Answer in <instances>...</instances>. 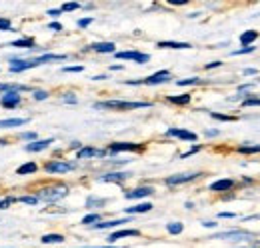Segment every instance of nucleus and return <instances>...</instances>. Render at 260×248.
I'll use <instances>...</instances> for the list:
<instances>
[{
	"instance_id": "nucleus-1",
	"label": "nucleus",
	"mask_w": 260,
	"mask_h": 248,
	"mask_svg": "<svg viewBox=\"0 0 260 248\" xmlns=\"http://www.w3.org/2000/svg\"><path fill=\"white\" fill-rule=\"evenodd\" d=\"M32 194L38 198V202H46V204H56L60 200H64L66 196L70 194V188L62 182L58 184H46L40 186L38 190H32Z\"/></svg>"
},
{
	"instance_id": "nucleus-2",
	"label": "nucleus",
	"mask_w": 260,
	"mask_h": 248,
	"mask_svg": "<svg viewBox=\"0 0 260 248\" xmlns=\"http://www.w3.org/2000/svg\"><path fill=\"white\" fill-rule=\"evenodd\" d=\"M152 102L146 100H120V98H110V100H100L94 104V108L104 110H138V108H150Z\"/></svg>"
},
{
	"instance_id": "nucleus-3",
	"label": "nucleus",
	"mask_w": 260,
	"mask_h": 248,
	"mask_svg": "<svg viewBox=\"0 0 260 248\" xmlns=\"http://www.w3.org/2000/svg\"><path fill=\"white\" fill-rule=\"evenodd\" d=\"M170 78H172L170 70H158V72H154V74H150L146 78H140V80H124V84H128V86H140V84H144V86H158V84L170 82Z\"/></svg>"
},
{
	"instance_id": "nucleus-4",
	"label": "nucleus",
	"mask_w": 260,
	"mask_h": 248,
	"mask_svg": "<svg viewBox=\"0 0 260 248\" xmlns=\"http://www.w3.org/2000/svg\"><path fill=\"white\" fill-rule=\"evenodd\" d=\"M42 170H44L46 174H66V172L76 170V162L60 160V158H52V160H48V162L42 166Z\"/></svg>"
},
{
	"instance_id": "nucleus-5",
	"label": "nucleus",
	"mask_w": 260,
	"mask_h": 248,
	"mask_svg": "<svg viewBox=\"0 0 260 248\" xmlns=\"http://www.w3.org/2000/svg\"><path fill=\"white\" fill-rule=\"evenodd\" d=\"M36 66H40L38 56H34V58H12L10 64H8V72H12V74H20V72H26V70L36 68Z\"/></svg>"
},
{
	"instance_id": "nucleus-6",
	"label": "nucleus",
	"mask_w": 260,
	"mask_h": 248,
	"mask_svg": "<svg viewBox=\"0 0 260 248\" xmlns=\"http://www.w3.org/2000/svg\"><path fill=\"white\" fill-rule=\"evenodd\" d=\"M144 144L142 142H112L106 146L108 154H118V152H142Z\"/></svg>"
},
{
	"instance_id": "nucleus-7",
	"label": "nucleus",
	"mask_w": 260,
	"mask_h": 248,
	"mask_svg": "<svg viewBox=\"0 0 260 248\" xmlns=\"http://www.w3.org/2000/svg\"><path fill=\"white\" fill-rule=\"evenodd\" d=\"M202 174L200 172H178V174H170L164 178V184L166 186H180V184H188L196 178H200Z\"/></svg>"
},
{
	"instance_id": "nucleus-8",
	"label": "nucleus",
	"mask_w": 260,
	"mask_h": 248,
	"mask_svg": "<svg viewBox=\"0 0 260 248\" xmlns=\"http://www.w3.org/2000/svg\"><path fill=\"white\" fill-rule=\"evenodd\" d=\"M164 136L168 138H178V140H184V142H190V144H196L198 142V134L192 132V130H186V128H168L164 132Z\"/></svg>"
},
{
	"instance_id": "nucleus-9",
	"label": "nucleus",
	"mask_w": 260,
	"mask_h": 248,
	"mask_svg": "<svg viewBox=\"0 0 260 248\" xmlns=\"http://www.w3.org/2000/svg\"><path fill=\"white\" fill-rule=\"evenodd\" d=\"M114 58L118 60H132L136 64H146L150 62V54L140 52V50H122V52H114Z\"/></svg>"
},
{
	"instance_id": "nucleus-10",
	"label": "nucleus",
	"mask_w": 260,
	"mask_h": 248,
	"mask_svg": "<svg viewBox=\"0 0 260 248\" xmlns=\"http://www.w3.org/2000/svg\"><path fill=\"white\" fill-rule=\"evenodd\" d=\"M22 104V94L20 92H14V90H10V92H2L0 94V106L2 108H16V106H20Z\"/></svg>"
},
{
	"instance_id": "nucleus-11",
	"label": "nucleus",
	"mask_w": 260,
	"mask_h": 248,
	"mask_svg": "<svg viewBox=\"0 0 260 248\" xmlns=\"http://www.w3.org/2000/svg\"><path fill=\"white\" fill-rule=\"evenodd\" d=\"M130 178V172H106V174H100L98 176V182H108V184H122Z\"/></svg>"
},
{
	"instance_id": "nucleus-12",
	"label": "nucleus",
	"mask_w": 260,
	"mask_h": 248,
	"mask_svg": "<svg viewBox=\"0 0 260 248\" xmlns=\"http://www.w3.org/2000/svg\"><path fill=\"white\" fill-rule=\"evenodd\" d=\"M152 194H154L152 186H138V188H132L128 192H124V198L126 200H142V198H148Z\"/></svg>"
},
{
	"instance_id": "nucleus-13",
	"label": "nucleus",
	"mask_w": 260,
	"mask_h": 248,
	"mask_svg": "<svg viewBox=\"0 0 260 248\" xmlns=\"http://www.w3.org/2000/svg\"><path fill=\"white\" fill-rule=\"evenodd\" d=\"M108 154L106 150H100L94 146H82L80 150H76V160H90V158H104Z\"/></svg>"
},
{
	"instance_id": "nucleus-14",
	"label": "nucleus",
	"mask_w": 260,
	"mask_h": 248,
	"mask_svg": "<svg viewBox=\"0 0 260 248\" xmlns=\"http://www.w3.org/2000/svg\"><path fill=\"white\" fill-rule=\"evenodd\" d=\"M130 236H140V230H138V228H120V230H116V232H110V236H108L106 240H108V244L112 246V244L118 242L120 238H130Z\"/></svg>"
},
{
	"instance_id": "nucleus-15",
	"label": "nucleus",
	"mask_w": 260,
	"mask_h": 248,
	"mask_svg": "<svg viewBox=\"0 0 260 248\" xmlns=\"http://www.w3.org/2000/svg\"><path fill=\"white\" fill-rule=\"evenodd\" d=\"M52 142H54V138H38V140H34V142H28V144L24 146V150H26L28 154L42 152V150L50 148V146H52Z\"/></svg>"
},
{
	"instance_id": "nucleus-16",
	"label": "nucleus",
	"mask_w": 260,
	"mask_h": 248,
	"mask_svg": "<svg viewBox=\"0 0 260 248\" xmlns=\"http://www.w3.org/2000/svg\"><path fill=\"white\" fill-rule=\"evenodd\" d=\"M6 46H10V48H18V50H32V48H36V40H34L32 36H22V38L12 40V42L6 44Z\"/></svg>"
},
{
	"instance_id": "nucleus-17",
	"label": "nucleus",
	"mask_w": 260,
	"mask_h": 248,
	"mask_svg": "<svg viewBox=\"0 0 260 248\" xmlns=\"http://www.w3.org/2000/svg\"><path fill=\"white\" fill-rule=\"evenodd\" d=\"M126 222H132V220L130 218H112V220H106V222H96L92 228L94 230H110V228H120Z\"/></svg>"
},
{
	"instance_id": "nucleus-18",
	"label": "nucleus",
	"mask_w": 260,
	"mask_h": 248,
	"mask_svg": "<svg viewBox=\"0 0 260 248\" xmlns=\"http://www.w3.org/2000/svg\"><path fill=\"white\" fill-rule=\"evenodd\" d=\"M232 188H234V180L232 178H220V180H214L212 184L208 186V190L214 192V194H222V192H228Z\"/></svg>"
},
{
	"instance_id": "nucleus-19",
	"label": "nucleus",
	"mask_w": 260,
	"mask_h": 248,
	"mask_svg": "<svg viewBox=\"0 0 260 248\" xmlns=\"http://www.w3.org/2000/svg\"><path fill=\"white\" fill-rule=\"evenodd\" d=\"M30 124L28 116H18V118H2L0 120V130H10V128H18V126H26Z\"/></svg>"
},
{
	"instance_id": "nucleus-20",
	"label": "nucleus",
	"mask_w": 260,
	"mask_h": 248,
	"mask_svg": "<svg viewBox=\"0 0 260 248\" xmlns=\"http://www.w3.org/2000/svg\"><path fill=\"white\" fill-rule=\"evenodd\" d=\"M88 50L96 52V54H114L116 52V44L114 42H94L88 46Z\"/></svg>"
},
{
	"instance_id": "nucleus-21",
	"label": "nucleus",
	"mask_w": 260,
	"mask_h": 248,
	"mask_svg": "<svg viewBox=\"0 0 260 248\" xmlns=\"http://www.w3.org/2000/svg\"><path fill=\"white\" fill-rule=\"evenodd\" d=\"M156 46L158 48H170V50H188V48H192L190 42H178V40H160V42H156Z\"/></svg>"
},
{
	"instance_id": "nucleus-22",
	"label": "nucleus",
	"mask_w": 260,
	"mask_h": 248,
	"mask_svg": "<svg viewBox=\"0 0 260 248\" xmlns=\"http://www.w3.org/2000/svg\"><path fill=\"white\" fill-rule=\"evenodd\" d=\"M154 208V204L152 202H140V204H136V206H126L124 208V212L126 214H146V212H150Z\"/></svg>"
},
{
	"instance_id": "nucleus-23",
	"label": "nucleus",
	"mask_w": 260,
	"mask_h": 248,
	"mask_svg": "<svg viewBox=\"0 0 260 248\" xmlns=\"http://www.w3.org/2000/svg\"><path fill=\"white\" fill-rule=\"evenodd\" d=\"M166 102L176 104V106H186L192 102V94H170L166 96Z\"/></svg>"
},
{
	"instance_id": "nucleus-24",
	"label": "nucleus",
	"mask_w": 260,
	"mask_h": 248,
	"mask_svg": "<svg viewBox=\"0 0 260 248\" xmlns=\"http://www.w3.org/2000/svg\"><path fill=\"white\" fill-rule=\"evenodd\" d=\"M258 36H260V32L258 30H246V32H242L240 34V44L242 46H254V42L258 40Z\"/></svg>"
},
{
	"instance_id": "nucleus-25",
	"label": "nucleus",
	"mask_w": 260,
	"mask_h": 248,
	"mask_svg": "<svg viewBox=\"0 0 260 248\" xmlns=\"http://www.w3.org/2000/svg\"><path fill=\"white\" fill-rule=\"evenodd\" d=\"M64 240V234H60V232H50V234H42L40 236L42 244H62Z\"/></svg>"
},
{
	"instance_id": "nucleus-26",
	"label": "nucleus",
	"mask_w": 260,
	"mask_h": 248,
	"mask_svg": "<svg viewBox=\"0 0 260 248\" xmlns=\"http://www.w3.org/2000/svg\"><path fill=\"white\" fill-rule=\"evenodd\" d=\"M38 172V164L36 162H24V164H20L18 168H16V174L18 176H28V174H36Z\"/></svg>"
},
{
	"instance_id": "nucleus-27",
	"label": "nucleus",
	"mask_w": 260,
	"mask_h": 248,
	"mask_svg": "<svg viewBox=\"0 0 260 248\" xmlns=\"http://www.w3.org/2000/svg\"><path fill=\"white\" fill-rule=\"evenodd\" d=\"M236 152L238 154H260V144H240L236 146Z\"/></svg>"
},
{
	"instance_id": "nucleus-28",
	"label": "nucleus",
	"mask_w": 260,
	"mask_h": 248,
	"mask_svg": "<svg viewBox=\"0 0 260 248\" xmlns=\"http://www.w3.org/2000/svg\"><path fill=\"white\" fill-rule=\"evenodd\" d=\"M166 232H168V234H172V236H178V234H182V232H184V224H182V222H178V220L168 222V224H166Z\"/></svg>"
},
{
	"instance_id": "nucleus-29",
	"label": "nucleus",
	"mask_w": 260,
	"mask_h": 248,
	"mask_svg": "<svg viewBox=\"0 0 260 248\" xmlns=\"http://www.w3.org/2000/svg\"><path fill=\"white\" fill-rule=\"evenodd\" d=\"M106 204V198H98V196H88L86 198V208H98V206H104Z\"/></svg>"
},
{
	"instance_id": "nucleus-30",
	"label": "nucleus",
	"mask_w": 260,
	"mask_h": 248,
	"mask_svg": "<svg viewBox=\"0 0 260 248\" xmlns=\"http://www.w3.org/2000/svg\"><path fill=\"white\" fill-rule=\"evenodd\" d=\"M96 222H100V214L98 212H90V214H86L80 220V224H84V226H94Z\"/></svg>"
},
{
	"instance_id": "nucleus-31",
	"label": "nucleus",
	"mask_w": 260,
	"mask_h": 248,
	"mask_svg": "<svg viewBox=\"0 0 260 248\" xmlns=\"http://www.w3.org/2000/svg\"><path fill=\"white\" fill-rule=\"evenodd\" d=\"M16 200H18V202H22V204H28V206H36V204H38V198H36L34 194H22V196H16Z\"/></svg>"
},
{
	"instance_id": "nucleus-32",
	"label": "nucleus",
	"mask_w": 260,
	"mask_h": 248,
	"mask_svg": "<svg viewBox=\"0 0 260 248\" xmlns=\"http://www.w3.org/2000/svg\"><path fill=\"white\" fill-rule=\"evenodd\" d=\"M210 114V118H214V120H220V122H234L236 120V116H230V114H220V112H208Z\"/></svg>"
},
{
	"instance_id": "nucleus-33",
	"label": "nucleus",
	"mask_w": 260,
	"mask_h": 248,
	"mask_svg": "<svg viewBox=\"0 0 260 248\" xmlns=\"http://www.w3.org/2000/svg\"><path fill=\"white\" fill-rule=\"evenodd\" d=\"M202 80L198 78V76H190V78H182V80H176V84L178 86H196V84H200Z\"/></svg>"
},
{
	"instance_id": "nucleus-34",
	"label": "nucleus",
	"mask_w": 260,
	"mask_h": 248,
	"mask_svg": "<svg viewBox=\"0 0 260 248\" xmlns=\"http://www.w3.org/2000/svg\"><path fill=\"white\" fill-rule=\"evenodd\" d=\"M254 50H256V46H242L238 50H232L230 56H244V54H252Z\"/></svg>"
},
{
	"instance_id": "nucleus-35",
	"label": "nucleus",
	"mask_w": 260,
	"mask_h": 248,
	"mask_svg": "<svg viewBox=\"0 0 260 248\" xmlns=\"http://www.w3.org/2000/svg\"><path fill=\"white\" fill-rule=\"evenodd\" d=\"M82 4H78V2H64L62 6H60V10L62 12H74V10H78Z\"/></svg>"
},
{
	"instance_id": "nucleus-36",
	"label": "nucleus",
	"mask_w": 260,
	"mask_h": 248,
	"mask_svg": "<svg viewBox=\"0 0 260 248\" xmlns=\"http://www.w3.org/2000/svg\"><path fill=\"white\" fill-rule=\"evenodd\" d=\"M12 22L8 20V18H4V16H0V32H12Z\"/></svg>"
},
{
	"instance_id": "nucleus-37",
	"label": "nucleus",
	"mask_w": 260,
	"mask_h": 248,
	"mask_svg": "<svg viewBox=\"0 0 260 248\" xmlns=\"http://www.w3.org/2000/svg\"><path fill=\"white\" fill-rule=\"evenodd\" d=\"M60 100H62L64 104H76V102H78V98L74 96V92H62Z\"/></svg>"
},
{
	"instance_id": "nucleus-38",
	"label": "nucleus",
	"mask_w": 260,
	"mask_h": 248,
	"mask_svg": "<svg viewBox=\"0 0 260 248\" xmlns=\"http://www.w3.org/2000/svg\"><path fill=\"white\" fill-rule=\"evenodd\" d=\"M12 202H16V198H12V196L0 198V210H6V208H10V206H12Z\"/></svg>"
},
{
	"instance_id": "nucleus-39",
	"label": "nucleus",
	"mask_w": 260,
	"mask_h": 248,
	"mask_svg": "<svg viewBox=\"0 0 260 248\" xmlns=\"http://www.w3.org/2000/svg\"><path fill=\"white\" fill-rule=\"evenodd\" d=\"M92 22H94V18H92V16H86V18H80V20L76 22V26H78V28H88Z\"/></svg>"
},
{
	"instance_id": "nucleus-40",
	"label": "nucleus",
	"mask_w": 260,
	"mask_h": 248,
	"mask_svg": "<svg viewBox=\"0 0 260 248\" xmlns=\"http://www.w3.org/2000/svg\"><path fill=\"white\" fill-rule=\"evenodd\" d=\"M242 106H244V108H246V106H260V98H256V96H250V98L242 100Z\"/></svg>"
},
{
	"instance_id": "nucleus-41",
	"label": "nucleus",
	"mask_w": 260,
	"mask_h": 248,
	"mask_svg": "<svg viewBox=\"0 0 260 248\" xmlns=\"http://www.w3.org/2000/svg\"><path fill=\"white\" fill-rule=\"evenodd\" d=\"M50 96L48 90H32V98L34 100H46Z\"/></svg>"
},
{
	"instance_id": "nucleus-42",
	"label": "nucleus",
	"mask_w": 260,
	"mask_h": 248,
	"mask_svg": "<svg viewBox=\"0 0 260 248\" xmlns=\"http://www.w3.org/2000/svg\"><path fill=\"white\" fill-rule=\"evenodd\" d=\"M62 72H84V66L82 64H72V66H64Z\"/></svg>"
},
{
	"instance_id": "nucleus-43",
	"label": "nucleus",
	"mask_w": 260,
	"mask_h": 248,
	"mask_svg": "<svg viewBox=\"0 0 260 248\" xmlns=\"http://www.w3.org/2000/svg\"><path fill=\"white\" fill-rule=\"evenodd\" d=\"M202 150V144H194L190 150H186V152H182L180 154V158H188V156H192V154H196V152H200Z\"/></svg>"
},
{
	"instance_id": "nucleus-44",
	"label": "nucleus",
	"mask_w": 260,
	"mask_h": 248,
	"mask_svg": "<svg viewBox=\"0 0 260 248\" xmlns=\"http://www.w3.org/2000/svg\"><path fill=\"white\" fill-rule=\"evenodd\" d=\"M22 140H24V142H34V140H38V132H22Z\"/></svg>"
},
{
	"instance_id": "nucleus-45",
	"label": "nucleus",
	"mask_w": 260,
	"mask_h": 248,
	"mask_svg": "<svg viewBox=\"0 0 260 248\" xmlns=\"http://www.w3.org/2000/svg\"><path fill=\"white\" fill-rule=\"evenodd\" d=\"M46 14H48L50 18H54V20H56V18H60V16H62V10H60V8H50V10H46Z\"/></svg>"
},
{
	"instance_id": "nucleus-46",
	"label": "nucleus",
	"mask_w": 260,
	"mask_h": 248,
	"mask_svg": "<svg viewBox=\"0 0 260 248\" xmlns=\"http://www.w3.org/2000/svg\"><path fill=\"white\" fill-rule=\"evenodd\" d=\"M48 30H52V32H62L64 30V26L58 22V20H54V22H50L48 24Z\"/></svg>"
},
{
	"instance_id": "nucleus-47",
	"label": "nucleus",
	"mask_w": 260,
	"mask_h": 248,
	"mask_svg": "<svg viewBox=\"0 0 260 248\" xmlns=\"http://www.w3.org/2000/svg\"><path fill=\"white\" fill-rule=\"evenodd\" d=\"M242 74H244V76H254V74H258V70H256V68H252V66H248V68H244V70H242Z\"/></svg>"
},
{
	"instance_id": "nucleus-48",
	"label": "nucleus",
	"mask_w": 260,
	"mask_h": 248,
	"mask_svg": "<svg viewBox=\"0 0 260 248\" xmlns=\"http://www.w3.org/2000/svg\"><path fill=\"white\" fill-rule=\"evenodd\" d=\"M220 134V130H216V128H210V130H204V136H208V138H214V136H218Z\"/></svg>"
},
{
	"instance_id": "nucleus-49",
	"label": "nucleus",
	"mask_w": 260,
	"mask_h": 248,
	"mask_svg": "<svg viewBox=\"0 0 260 248\" xmlns=\"http://www.w3.org/2000/svg\"><path fill=\"white\" fill-rule=\"evenodd\" d=\"M200 224H202L204 228H216V226H218V222H214V220H202Z\"/></svg>"
},
{
	"instance_id": "nucleus-50",
	"label": "nucleus",
	"mask_w": 260,
	"mask_h": 248,
	"mask_svg": "<svg viewBox=\"0 0 260 248\" xmlns=\"http://www.w3.org/2000/svg\"><path fill=\"white\" fill-rule=\"evenodd\" d=\"M218 66H222V60H214V62H208L204 68L206 70H212V68H218Z\"/></svg>"
},
{
	"instance_id": "nucleus-51",
	"label": "nucleus",
	"mask_w": 260,
	"mask_h": 248,
	"mask_svg": "<svg viewBox=\"0 0 260 248\" xmlns=\"http://www.w3.org/2000/svg\"><path fill=\"white\" fill-rule=\"evenodd\" d=\"M236 216H238L236 212H220L218 214V218H236Z\"/></svg>"
},
{
	"instance_id": "nucleus-52",
	"label": "nucleus",
	"mask_w": 260,
	"mask_h": 248,
	"mask_svg": "<svg viewBox=\"0 0 260 248\" xmlns=\"http://www.w3.org/2000/svg\"><path fill=\"white\" fill-rule=\"evenodd\" d=\"M170 4H172V6H184L186 0H170Z\"/></svg>"
},
{
	"instance_id": "nucleus-53",
	"label": "nucleus",
	"mask_w": 260,
	"mask_h": 248,
	"mask_svg": "<svg viewBox=\"0 0 260 248\" xmlns=\"http://www.w3.org/2000/svg\"><path fill=\"white\" fill-rule=\"evenodd\" d=\"M106 78H108L106 74H96V76H92V80H94V82H100V80H106Z\"/></svg>"
},
{
	"instance_id": "nucleus-54",
	"label": "nucleus",
	"mask_w": 260,
	"mask_h": 248,
	"mask_svg": "<svg viewBox=\"0 0 260 248\" xmlns=\"http://www.w3.org/2000/svg\"><path fill=\"white\" fill-rule=\"evenodd\" d=\"M80 248H116V246H110V244H106V246H80Z\"/></svg>"
},
{
	"instance_id": "nucleus-55",
	"label": "nucleus",
	"mask_w": 260,
	"mask_h": 248,
	"mask_svg": "<svg viewBox=\"0 0 260 248\" xmlns=\"http://www.w3.org/2000/svg\"><path fill=\"white\" fill-rule=\"evenodd\" d=\"M110 70H122V66L120 64H114V66H110Z\"/></svg>"
},
{
	"instance_id": "nucleus-56",
	"label": "nucleus",
	"mask_w": 260,
	"mask_h": 248,
	"mask_svg": "<svg viewBox=\"0 0 260 248\" xmlns=\"http://www.w3.org/2000/svg\"><path fill=\"white\" fill-rule=\"evenodd\" d=\"M200 16V12H192V14H188V18H198Z\"/></svg>"
},
{
	"instance_id": "nucleus-57",
	"label": "nucleus",
	"mask_w": 260,
	"mask_h": 248,
	"mask_svg": "<svg viewBox=\"0 0 260 248\" xmlns=\"http://www.w3.org/2000/svg\"><path fill=\"white\" fill-rule=\"evenodd\" d=\"M254 248H260V240H256V242H254Z\"/></svg>"
},
{
	"instance_id": "nucleus-58",
	"label": "nucleus",
	"mask_w": 260,
	"mask_h": 248,
	"mask_svg": "<svg viewBox=\"0 0 260 248\" xmlns=\"http://www.w3.org/2000/svg\"><path fill=\"white\" fill-rule=\"evenodd\" d=\"M8 248H14V246H8Z\"/></svg>"
}]
</instances>
